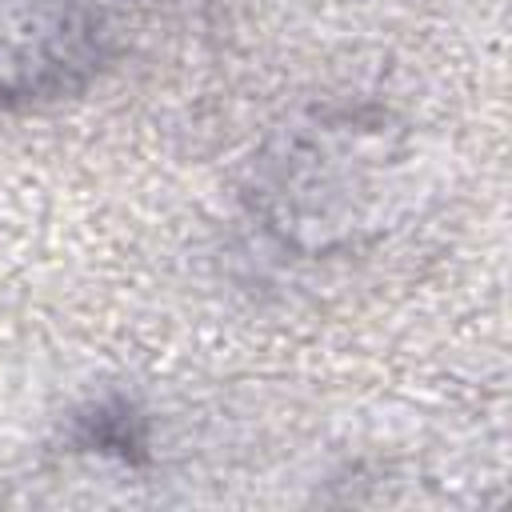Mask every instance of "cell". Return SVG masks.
Masks as SVG:
<instances>
[{"instance_id":"1","label":"cell","mask_w":512,"mask_h":512,"mask_svg":"<svg viewBox=\"0 0 512 512\" xmlns=\"http://www.w3.org/2000/svg\"><path fill=\"white\" fill-rule=\"evenodd\" d=\"M100 60V24L80 0L0 4V108L76 92Z\"/></svg>"}]
</instances>
